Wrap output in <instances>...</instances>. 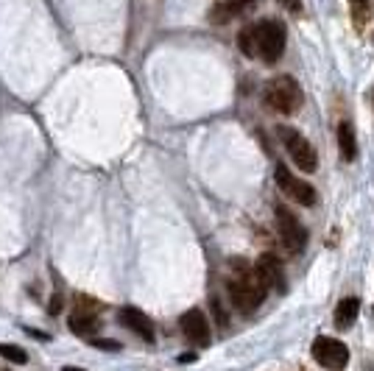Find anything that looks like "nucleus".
Segmentation results:
<instances>
[{
  "label": "nucleus",
  "instance_id": "9",
  "mask_svg": "<svg viewBox=\"0 0 374 371\" xmlns=\"http://www.w3.org/2000/svg\"><path fill=\"white\" fill-rule=\"evenodd\" d=\"M118 321H120L123 327H129L135 335H140L143 341L154 344V324H151V318L143 310H137V307H123V310L118 313Z\"/></svg>",
  "mask_w": 374,
  "mask_h": 371
},
{
  "label": "nucleus",
  "instance_id": "14",
  "mask_svg": "<svg viewBox=\"0 0 374 371\" xmlns=\"http://www.w3.org/2000/svg\"><path fill=\"white\" fill-rule=\"evenodd\" d=\"M0 358L8 360V363H17V366H25V363H28L25 349H20V346H14V344H0Z\"/></svg>",
  "mask_w": 374,
  "mask_h": 371
},
{
  "label": "nucleus",
  "instance_id": "4",
  "mask_svg": "<svg viewBox=\"0 0 374 371\" xmlns=\"http://www.w3.org/2000/svg\"><path fill=\"white\" fill-rule=\"evenodd\" d=\"M313 358H316V363H318L321 369L344 371L347 369V363H349V349H347L344 341L321 335V338L313 341Z\"/></svg>",
  "mask_w": 374,
  "mask_h": 371
},
{
  "label": "nucleus",
  "instance_id": "1",
  "mask_svg": "<svg viewBox=\"0 0 374 371\" xmlns=\"http://www.w3.org/2000/svg\"><path fill=\"white\" fill-rule=\"evenodd\" d=\"M268 294V285L263 282V277L257 274V268H240L237 279L229 282V296L232 304L240 310V313H254Z\"/></svg>",
  "mask_w": 374,
  "mask_h": 371
},
{
  "label": "nucleus",
  "instance_id": "11",
  "mask_svg": "<svg viewBox=\"0 0 374 371\" xmlns=\"http://www.w3.org/2000/svg\"><path fill=\"white\" fill-rule=\"evenodd\" d=\"M68 324H70V329H73L75 335H84V338H89L92 332L101 329V318L95 313H89V310H75Z\"/></svg>",
  "mask_w": 374,
  "mask_h": 371
},
{
  "label": "nucleus",
  "instance_id": "13",
  "mask_svg": "<svg viewBox=\"0 0 374 371\" xmlns=\"http://www.w3.org/2000/svg\"><path fill=\"white\" fill-rule=\"evenodd\" d=\"M338 149H341V156L347 162H352L358 156V140H355V132L349 123H341L338 126Z\"/></svg>",
  "mask_w": 374,
  "mask_h": 371
},
{
  "label": "nucleus",
  "instance_id": "8",
  "mask_svg": "<svg viewBox=\"0 0 374 371\" xmlns=\"http://www.w3.org/2000/svg\"><path fill=\"white\" fill-rule=\"evenodd\" d=\"M179 327H182V332L187 335V341H193L196 346H210V341H213V335H210V321H207V315L201 313V310H187L182 318H179Z\"/></svg>",
  "mask_w": 374,
  "mask_h": 371
},
{
  "label": "nucleus",
  "instance_id": "7",
  "mask_svg": "<svg viewBox=\"0 0 374 371\" xmlns=\"http://www.w3.org/2000/svg\"><path fill=\"white\" fill-rule=\"evenodd\" d=\"M274 215H277V232H280L285 249L291 254H299L301 249H304V243H307V232H304V226L299 223V218L288 207H282V204L274 207Z\"/></svg>",
  "mask_w": 374,
  "mask_h": 371
},
{
  "label": "nucleus",
  "instance_id": "16",
  "mask_svg": "<svg viewBox=\"0 0 374 371\" xmlns=\"http://www.w3.org/2000/svg\"><path fill=\"white\" fill-rule=\"evenodd\" d=\"M232 17H235V14L229 11V6H226L224 0H221V3H218V6L210 11V20H213V23H229Z\"/></svg>",
  "mask_w": 374,
  "mask_h": 371
},
{
  "label": "nucleus",
  "instance_id": "21",
  "mask_svg": "<svg viewBox=\"0 0 374 371\" xmlns=\"http://www.w3.org/2000/svg\"><path fill=\"white\" fill-rule=\"evenodd\" d=\"M59 310H62V296H54V298H51V313L56 315Z\"/></svg>",
  "mask_w": 374,
  "mask_h": 371
},
{
  "label": "nucleus",
  "instance_id": "15",
  "mask_svg": "<svg viewBox=\"0 0 374 371\" xmlns=\"http://www.w3.org/2000/svg\"><path fill=\"white\" fill-rule=\"evenodd\" d=\"M237 45H240V51H243L246 56H257V37H254V25H249V28H243V31H240Z\"/></svg>",
  "mask_w": 374,
  "mask_h": 371
},
{
  "label": "nucleus",
  "instance_id": "20",
  "mask_svg": "<svg viewBox=\"0 0 374 371\" xmlns=\"http://www.w3.org/2000/svg\"><path fill=\"white\" fill-rule=\"evenodd\" d=\"M277 3H280V6H285V8H288V11H294V14H299L301 11L299 0H277Z\"/></svg>",
  "mask_w": 374,
  "mask_h": 371
},
{
  "label": "nucleus",
  "instance_id": "6",
  "mask_svg": "<svg viewBox=\"0 0 374 371\" xmlns=\"http://www.w3.org/2000/svg\"><path fill=\"white\" fill-rule=\"evenodd\" d=\"M274 182H277V187L285 193V199H291V201H297V204L313 207V204H316V199H318L316 187H313V184H307V182L299 179V176H294L285 165H277V170H274Z\"/></svg>",
  "mask_w": 374,
  "mask_h": 371
},
{
  "label": "nucleus",
  "instance_id": "22",
  "mask_svg": "<svg viewBox=\"0 0 374 371\" xmlns=\"http://www.w3.org/2000/svg\"><path fill=\"white\" fill-rule=\"evenodd\" d=\"M352 6H355L358 11H363V8H366V0H352Z\"/></svg>",
  "mask_w": 374,
  "mask_h": 371
},
{
  "label": "nucleus",
  "instance_id": "5",
  "mask_svg": "<svg viewBox=\"0 0 374 371\" xmlns=\"http://www.w3.org/2000/svg\"><path fill=\"white\" fill-rule=\"evenodd\" d=\"M280 137H282V143H285V151L291 153V159L299 165L304 173H313L316 168H318V153L313 149V143L299 134L297 129H291V126H282L280 129Z\"/></svg>",
  "mask_w": 374,
  "mask_h": 371
},
{
  "label": "nucleus",
  "instance_id": "3",
  "mask_svg": "<svg viewBox=\"0 0 374 371\" xmlns=\"http://www.w3.org/2000/svg\"><path fill=\"white\" fill-rule=\"evenodd\" d=\"M254 37H257V56L263 62L274 65L285 54V28L280 20H260L254 25Z\"/></svg>",
  "mask_w": 374,
  "mask_h": 371
},
{
  "label": "nucleus",
  "instance_id": "23",
  "mask_svg": "<svg viewBox=\"0 0 374 371\" xmlns=\"http://www.w3.org/2000/svg\"><path fill=\"white\" fill-rule=\"evenodd\" d=\"M62 371H84V369H75V366H65Z\"/></svg>",
  "mask_w": 374,
  "mask_h": 371
},
{
  "label": "nucleus",
  "instance_id": "19",
  "mask_svg": "<svg viewBox=\"0 0 374 371\" xmlns=\"http://www.w3.org/2000/svg\"><path fill=\"white\" fill-rule=\"evenodd\" d=\"M210 304H213V313H216L218 324H221V327H226V313H224V307H221V301L213 296V298H210Z\"/></svg>",
  "mask_w": 374,
  "mask_h": 371
},
{
  "label": "nucleus",
  "instance_id": "10",
  "mask_svg": "<svg viewBox=\"0 0 374 371\" xmlns=\"http://www.w3.org/2000/svg\"><path fill=\"white\" fill-rule=\"evenodd\" d=\"M257 274L263 277V282L274 291H285V274H282V263L274 257V254H263L257 263H254Z\"/></svg>",
  "mask_w": 374,
  "mask_h": 371
},
{
  "label": "nucleus",
  "instance_id": "17",
  "mask_svg": "<svg viewBox=\"0 0 374 371\" xmlns=\"http://www.w3.org/2000/svg\"><path fill=\"white\" fill-rule=\"evenodd\" d=\"M226 6H229V11L237 17V14H243V11H249L251 6H254V0H224Z\"/></svg>",
  "mask_w": 374,
  "mask_h": 371
},
{
  "label": "nucleus",
  "instance_id": "24",
  "mask_svg": "<svg viewBox=\"0 0 374 371\" xmlns=\"http://www.w3.org/2000/svg\"><path fill=\"white\" fill-rule=\"evenodd\" d=\"M372 101H374V92H372Z\"/></svg>",
  "mask_w": 374,
  "mask_h": 371
},
{
  "label": "nucleus",
  "instance_id": "18",
  "mask_svg": "<svg viewBox=\"0 0 374 371\" xmlns=\"http://www.w3.org/2000/svg\"><path fill=\"white\" fill-rule=\"evenodd\" d=\"M89 344H92V346H98V349H109V352L120 349V344H115V341H106V338H92Z\"/></svg>",
  "mask_w": 374,
  "mask_h": 371
},
{
  "label": "nucleus",
  "instance_id": "2",
  "mask_svg": "<svg viewBox=\"0 0 374 371\" xmlns=\"http://www.w3.org/2000/svg\"><path fill=\"white\" fill-rule=\"evenodd\" d=\"M266 103L268 109L274 112H282V115H294L301 106V89L297 84V78L291 75H277L266 84Z\"/></svg>",
  "mask_w": 374,
  "mask_h": 371
},
{
  "label": "nucleus",
  "instance_id": "12",
  "mask_svg": "<svg viewBox=\"0 0 374 371\" xmlns=\"http://www.w3.org/2000/svg\"><path fill=\"white\" fill-rule=\"evenodd\" d=\"M358 313H361V298H341V304L335 307V327L338 329H349L358 321Z\"/></svg>",
  "mask_w": 374,
  "mask_h": 371
}]
</instances>
